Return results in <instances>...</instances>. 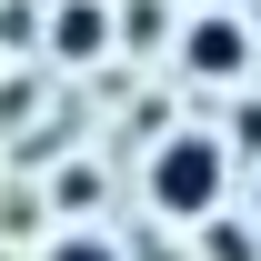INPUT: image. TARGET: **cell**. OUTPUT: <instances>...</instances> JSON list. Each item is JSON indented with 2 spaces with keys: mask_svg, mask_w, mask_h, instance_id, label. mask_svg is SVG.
<instances>
[{
  "mask_svg": "<svg viewBox=\"0 0 261 261\" xmlns=\"http://www.w3.org/2000/svg\"><path fill=\"white\" fill-rule=\"evenodd\" d=\"M241 151H261V111H241Z\"/></svg>",
  "mask_w": 261,
  "mask_h": 261,
  "instance_id": "8992f818",
  "label": "cell"
},
{
  "mask_svg": "<svg viewBox=\"0 0 261 261\" xmlns=\"http://www.w3.org/2000/svg\"><path fill=\"white\" fill-rule=\"evenodd\" d=\"M211 261H251V231H211Z\"/></svg>",
  "mask_w": 261,
  "mask_h": 261,
  "instance_id": "5b68a950",
  "label": "cell"
},
{
  "mask_svg": "<svg viewBox=\"0 0 261 261\" xmlns=\"http://www.w3.org/2000/svg\"><path fill=\"white\" fill-rule=\"evenodd\" d=\"M221 181H231V151L211 130H171L161 151H151V201H161L171 221H211L221 211Z\"/></svg>",
  "mask_w": 261,
  "mask_h": 261,
  "instance_id": "6da1fadb",
  "label": "cell"
},
{
  "mask_svg": "<svg viewBox=\"0 0 261 261\" xmlns=\"http://www.w3.org/2000/svg\"><path fill=\"white\" fill-rule=\"evenodd\" d=\"M181 61H191L201 81H241V70H251V31H241V20H191Z\"/></svg>",
  "mask_w": 261,
  "mask_h": 261,
  "instance_id": "7a4b0ae2",
  "label": "cell"
},
{
  "mask_svg": "<svg viewBox=\"0 0 261 261\" xmlns=\"http://www.w3.org/2000/svg\"><path fill=\"white\" fill-rule=\"evenodd\" d=\"M50 40H61V61H100L111 10H100V0H61V10H50Z\"/></svg>",
  "mask_w": 261,
  "mask_h": 261,
  "instance_id": "3957f363",
  "label": "cell"
},
{
  "mask_svg": "<svg viewBox=\"0 0 261 261\" xmlns=\"http://www.w3.org/2000/svg\"><path fill=\"white\" fill-rule=\"evenodd\" d=\"M40 261H121V251H111L100 231H70V241H50V251H40Z\"/></svg>",
  "mask_w": 261,
  "mask_h": 261,
  "instance_id": "277c9868",
  "label": "cell"
}]
</instances>
